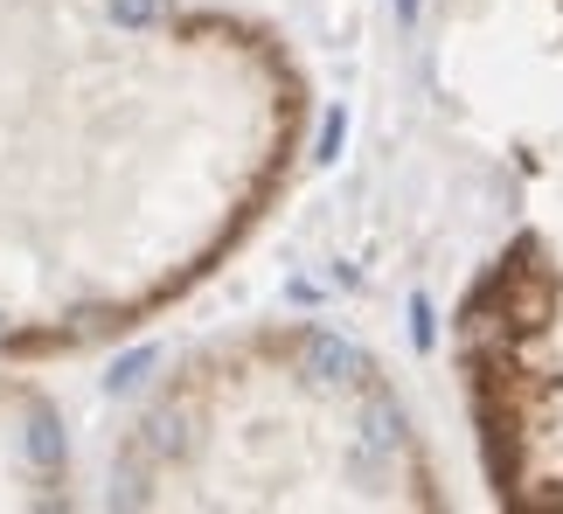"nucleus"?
<instances>
[{
    "instance_id": "obj_1",
    "label": "nucleus",
    "mask_w": 563,
    "mask_h": 514,
    "mask_svg": "<svg viewBox=\"0 0 563 514\" xmlns=\"http://www.w3.org/2000/svg\"><path fill=\"white\" fill-rule=\"evenodd\" d=\"M286 49L202 0H0V361L146 327L278 195Z\"/></svg>"
},
{
    "instance_id": "obj_2",
    "label": "nucleus",
    "mask_w": 563,
    "mask_h": 514,
    "mask_svg": "<svg viewBox=\"0 0 563 514\" xmlns=\"http://www.w3.org/2000/svg\"><path fill=\"white\" fill-rule=\"evenodd\" d=\"M119 507H410L418 432L376 361L320 327L230 334L181 355L112 438Z\"/></svg>"
},
{
    "instance_id": "obj_3",
    "label": "nucleus",
    "mask_w": 563,
    "mask_h": 514,
    "mask_svg": "<svg viewBox=\"0 0 563 514\" xmlns=\"http://www.w3.org/2000/svg\"><path fill=\"white\" fill-rule=\"evenodd\" d=\"M460 340L501 494L563 507V265L522 237L481 278Z\"/></svg>"
},
{
    "instance_id": "obj_4",
    "label": "nucleus",
    "mask_w": 563,
    "mask_h": 514,
    "mask_svg": "<svg viewBox=\"0 0 563 514\" xmlns=\"http://www.w3.org/2000/svg\"><path fill=\"white\" fill-rule=\"evenodd\" d=\"M77 466L63 411L0 361V507H70Z\"/></svg>"
}]
</instances>
